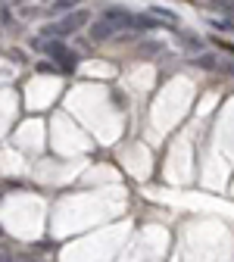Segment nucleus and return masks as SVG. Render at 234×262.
Masks as SVG:
<instances>
[{
    "label": "nucleus",
    "instance_id": "obj_4",
    "mask_svg": "<svg viewBox=\"0 0 234 262\" xmlns=\"http://www.w3.org/2000/svg\"><path fill=\"white\" fill-rule=\"evenodd\" d=\"M113 35H116V31H113L103 19H94V25H91V38H94V41H110Z\"/></svg>",
    "mask_w": 234,
    "mask_h": 262
},
{
    "label": "nucleus",
    "instance_id": "obj_10",
    "mask_svg": "<svg viewBox=\"0 0 234 262\" xmlns=\"http://www.w3.org/2000/svg\"><path fill=\"white\" fill-rule=\"evenodd\" d=\"M53 69H56L53 62H41V66H38V72H53Z\"/></svg>",
    "mask_w": 234,
    "mask_h": 262
},
{
    "label": "nucleus",
    "instance_id": "obj_6",
    "mask_svg": "<svg viewBox=\"0 0 234 262\" xmlns=\"http://www.w3.org/2000/svg\"><path fill=\"white\" fill-rule=\"evenodd\" d=\"M131 28H138V31H150V28H156V19H153V16H147V13H141V16L131 19Z\"/></svg>",
    "mask_w": 234,
    "mask_h": 262
},
{
    "label": "nucleus",
    "instance_id": "obj_11",
    "mask_svg": "<svg viewBox=\"0 0 234 262\" xmlns=\"http://www.w3.org/2000/svg\"><path fill=\"white\" fill-rule=\"evenodd\" d=\"M0 16H4V10H0Z\"/></svg>",
    "mask_w": 234,
    "mask_h": 262
},
{
    "label": "nucleus",
    "instance_id": "obj_3",
    "mask_svg": "<svg viewBox=\"0 0 234 262\" xmlns=\"http://www.w3.org/2000/svg\"><path fill=\"white\" fill-rule=\"evenodd\" d=\"M97 19H103L113 31H119V28H125V25H131V19H135V13H128L125 7H107V10H100V16Z\"/></svg>",
    "mask_w": 234,
    "mask_h": 262
},
{
    "label": "nucleus",
    "instance_id": "obj_1",
    "mask_svg": "<svg viewBox=\"0 0 234 262\" xmlns=\"http://www.w3.org/2000/svg\"><path fill=\"white\" fill-rule=\"evenodd\" d=\"M88 22H91V13H88V10H72L62 22L47 25V28H44V38H47V41H59V38L72 35V31H78V28H81V25H88Z\"/></svg>",
    "mask_w": 234,
    "mask_h": 262
},
{
    "label": "nucleus",
    "instance_id": "obj_2",
    "mask_svg": "<svg viewBox=\"0 0 234 262\" xmlns=\"http://www.w3.org/2000/svg\"><path fill=\"white\" fill-rule=\"evenodd\" d=\"M38 47L50 56V62L56 66V69H62V72H72V69H75L78 56H75L69 47H66L62 41H47V38H41V41H38Z\"/></svg>",
    "mask_w": 234,
    "mask_h": 262
},
{
    "label": "nucleus",
    "instance_id": "obj_5",
    "mask_svg": "<svg viewBox=\"0 0 234 262\" xmlns=\"http://www.w3.org/2000/svg\"><path fill=\"white\" fill-rule=\"evenodd\" d=\"M147 16L162 19V22H169V25H178V16H175L172 10H165V7H150V10H147Z\"/></svg>",
    "mask_w": 234,
    "mask_h": 262
},
{
    "label": "nucleus",
    "instance_id": "obj_8",
    "mask_svg": "<svg viewBox=\"0 0 234 262\" xmlns=\"http://www.w3.org/2000/svg\"><path fill=\"white\" fill-rule=\"evenodd\" d=\"M72 7H75L72 0H56V4H53V10H59V13H62V10H72Z\"/></svg>",
    "mask_w": 234,
    "mask_h": 262
},
{
    "label": "nucleus",
    "instance_id": "obj_7",
    "mask_svg": "<svg viewBox=\"0 0 234 262\" xmlns=\"http://www.w3.org/2000/svg\"><path fill=\"white\" fill-rule=\"evenodd\" d=\"M194 62H197V66H206V69H212V66H216V56H212V53H203V56H194Z\"/></svg>",
    "mask_w": 234,
    "mask_h": 262
},
{
    "label": "nucleus",
    "instance_id": "obj_9",
    "mask_svg": "<svg viewBox=\"0 0 234 262\" xmlns=\"http://www.w3.org/2000/svg\"><path fill=\"white\" fill-rule=\"evenodd\" d=\"M0 262H16V256L10 250H0Z\"/></svg>",
    "mask_w": 234,
    "mask_h": 262
}]
</instances>
